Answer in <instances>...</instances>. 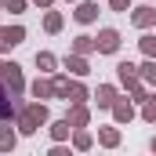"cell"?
Masks as SVG:
<instances>
[{"instance_id":"cell-4","label":"cell","mask_w":156,"mask_h":156,"mask_svg":"<svg viewBox=\"0 0 156 156\" xmlns=\"http://www.w3.org/2000/svg\"><path fill=\"white\" fill-rule=\"evenodd\" d=\"M94 47H98L102 55H116L120 51V33L116 29H102V33L94 37Z\"/></svg>"},{"instance_id":"cell-21","label":"cell","mask_w":156,"mask_h":156,"mask_svg":"<svg viewBox=\"0 0 156 156\" xmlns=\"http://www.w3.org/2000/svg\"><path fill=\"white\" fill-rule=\"evenodd\" d=\"M15 142H18V138H15V131H0V153H11V149H15Z\"/></svg>"},{"instance_id":"cell-8","label":"cell","mask_w":156,"mask_h":156,"mask_svg":"<svg viewBox=\"0 0 156 156\" xmlns=\"http://www.w3.org/2000/svg\"><path fill=\"white\" fill-rule=\"evenodd\" d=\"M94 98H98L102 109H113V102H116V87H113V83H102V87L94 91Z\"/></svg>"},{"instance_id":"cell-9","label":"cell","mask_w":156,"mask_h":156,"mask_svg":"<svg viewBox=\"0 0 156 156\" xmlns=\"http://www.w3.org/2000/svg\"><path fill=\"white\" fill-rule=\"evenodd\" d=\"M113 116H116V123H131V116H134V102H113Z\"/></svg>"},{"instance_id":"cell-23","label":"cell","mask_w":156,"mask_h":156,"mask_svg":"<svg viewBox=\"0 0 156 156\" xmlns=\"http://www.w3.org/2000/svg\"><path fill=\"white\" fill-rule=\"evenodd\" d=\"M73 142H76V149H91V134H87L83 127H76V134H73Z\"/></svg>"},{"instance_id":"cell-1","label":"cell","mask_w":156,"mask_h":156,"mask_svg":"<svg viewBox=\"0 0 156 156\" xmlns=\"http://www.w3.org/2000/svg\"><path fill=\"white\" fill-rule=\"evenodd\" d=\"M44 123H47V105L44 102H33V105H26L18 113V131L22 134H37Z\"/></svg>"},{"instance_id":"cell-20","label":"cell","mask_w":156,"mask_h":156,"mask_svg":"<svg viewBox=\"0 0 156 156\" xmlns=\"http://www.w3.org/2000/svg\"><path fill=\"white\" fill-rule=\"evenodd\" d=\"M127 87H131V102H145V98H149V94H145V83H138V80H131Z\"/></svg>"},{"instance_id":"cell-22","label":"cell","mask_w":156,"mask_h":156,"mask_svg":"<svg viewBox=\"0 0 156 156\" xmlns=\"http://www.w3.org/2000/svg\"><path fill=\"white\" fill-rule=\"evenodd\" d=\"M142 116L149 120V123H156V98H145L142 102Z\"/></svg>"},{"instance_id":"cell-16","label":"cell","mask_w":156,"mask_h":156,"mask_svg":"<svg viewBox=\"0 0 156 156\" xmlns=\"http://www.w3.org/2000/svg\"><path fill=\"white\" fill-rule=\"evenodd\" d=\"M138 76L145 80V83H156V58H149L145 66H138Z\"/></svg>"},{"instance_id":"cell-3","label":"cell","mask_w":156,"mask_h":156,"mask_svg":"<svg viewBox=\"0 0 156 156\" xmlns=\"http://www.w3.org/2000/svg\"><path fill=\"white\" fill-rule=\"evenodd\" d=\"M26 40V29L22 26H0V51H11Z\"/></svg>"},{"instance_id":"cell-18","label":"cell","mask_w":156,"mask_h":156,"mask_svg":"<svg viewBox=\"0 0 156 156\" xmlns=\"http://www.w3.org/2000/svg\"><path fill=\"white\" fill-rule=\"evenodd\" d=\"M44 29H47V33H58V29H62V15H58V11H47V18H44Z\"/></svg>"},{"instance_id":"cell-10","label":"cell","mask_w":156,"mask_h":156,"mask_svg":"<svg viewBox=\"0 0 156 156\" xmlns=\"http://www.w3.org/2000/svg\"><path fill=\"white\" fill-rule=\"evenodd\" d=\"M116 76H120V83L127 87L131 80H138V66H134V62H120V66H116Z\"/></svg>"},{"instance_id":"cell-28","label":"cell","mask_w":156,"mask_h":156,"mask_svg":"<svg viewBox=\"0 0 156 156\" xmlns=\"http://www.w3.org/2000/svg\"><path fill=\"white\" fill-rule=\"evenodd\" d=\"M0 7H4V4H0Z\"/></svg>"},{"instance_id":"cell-14","label":"cell","mask_w":156,"mask_h":156,"mask_svg":"<svg viewBox=\"0 0 156 156\" xmlns=\"http://www.w3.org/2000/svg\"><path fill=\"white\" fill-rule=\"evenodd\" d=\"M73 51H76V55H91V51H98V47H94V37H87V33L76 37V40H73Z\"/></svg>"},{"instance_id":"cell-2","label":"cell","mask_w":156,"mask_h":156,"mask_svg":"<svg viewBox=\"0 0 156 156\" xmlns=\"http://www.w3.org/2000/svg\"><path fill=\"white\" fill-rule=\"evenodd\" d=\"M55 94L66 98V102H83L87 98V87L83 83H69L66 76H55Z\"/></svg>"},{"instance_id":"cell-19","label":"cell","mask_w":156,"mask_h":156,"mask_svg":"<svg viewBox=\"0 0 156 156\" xmlns=\"http://www.w3.org/2000/svg\"><path fill=\"white\" fill-rule=\"evenodd\" d=\"M138 47H142L145 58H156V37H142V40H138Z\"/></svg>"},{"instance_id":"cell-25","label":"cell","mask_w":156,"mask_h":156,"mask_svg":"<svg viewBox=\"0 0 156 156\" xmlns=\"http://www.w3.org/2000/svg\"><path fill=\"white\" fill-rule=\"evenodd\" d=\"M109 7H113V11H127V7H131V0H109Z\"/></svg>"},{"instance_id":"cell-27","label":"cell","mask_w":156,"mask_h":156,"mask_svg":"<svg viewBox=\"0 0 156 156\" xmlns=\"http://www.w3.org/2000/svg\"><path fill=\"white\" fill-rule=\"evenodd\" d=\"M153 153H156V138H153Z\"/></svg>"},{"instance_id":"cell-12","label":"cell","mask_w":156,"mask_h":156,"mask_svg":"<svg viewBox=\"0 0 156 156\" xmlns=\"http://www.w3.org/2000/svg\"><path fill=\"white\" fill-rule=\"evenodd\" d=\"M94 18H98V4H80L76 7V22L87 26V22H94Z\"/></svg>"},{"instance_id":"cell-17","label":"cell","mask_w":156,"mask_h":156,"mask_svg":"<svg viewBox=\"0 0 156 156\" xmlns=\"http://www.w3.org/2000/svg\"><path fill=\"white\" fill-rule=\"evenodd\" d=\"M37 66H40V73H51L55 69V55L51 51H37Z\"/></svg>"},{"instance_id":"cell-24","label":"cell","mask_w":156,"mask_h":156,"mask_svg":"<svg viewBox=\"0 0 156 156\" xmlns=\"http://www.w3.org/2000/svg\"><path fill=\"white\" fill-rule=\"evenodd\" d=\"M0 4H4V11H11V15L26 11V0H0Z\"/></svg>"},{"instance_id":"cell-7","label":"cell","mask_w":156,"mask_h":156,"mask_svg":"<svg viewBox=\"0 0 156 156\" xmlns=\"http://www.w3.org/2000/svg\"><path fill=\"white\" fill-rule=\"evenodd\" d=\"M69 123H73V131H76V127H83V123H87V120H91V113H87V105H83V102H73V109H69Z\"/></svg>"},{"instance_id":"cell-11","label":"cell","mask_w":156,"mask_h":156,"mask_svg":"<svg viewBox=\"0 0 156 156\" xmlns=\"http://www.w3.org/2000/svg\"><path fill=\"white\" fill-rule=\"evenodd\" d=\"M69 131H73V123H69V120H55V123H51V138H55V142H66V138H69Z\"/></svg>"},{"instance_id":"cell-13","label":"cell","mask_w":156,"mask_h":156,"mask_svg":"<svg viewBox=\"0 0 156 156\" xmlns=\"http://www.w3.org/2000/svg\"><path fill=\"white\" fill-rule=\"evenodd\" d=\"M98 142H102L105 149H113V145H120V131L116 127H102V131H98Z\"/></svg>"},{"instance_id":"cell-6","label":"cell","mask_w":156,"mask_h":156,"mask_svg":"<svg viewBox=\"0 0 156 156\" xmlns=\"http://www.w3.org/2000/svg\"><path fill=\"white\" fill-rule=\"evenodd\" d=\"M66 69H69V73H76V76H87V73H91L87 58H83V55H76V51H73V55H66Z\"/></svg>"},{"instance_id":"cell-15","label":"cell","mask_w":156,"mask_h":156,"mask_svg":"<svg viewBox=\"0 0 156 156\" xmlns=\"http://www.w3.org/2000/svg\"><path fill=\"white\" fill-rule=\"evenodd\" d=\"M33 94H37V98H51V94H55V80H37V83H33Z\"/></svg>"},{"instance_id":"cell-26","label":"cell","mask_w":156,"mask_h":156,"mask_svg":"<svg viewBox=\"0 0 156 156\" xmlns=\"http://www.w3.org/2000/svg\"><path fill=\"white\" fill-rule=\"evenodd\" d=\"M33 4H40V7H51V0H33Z\"/></svg>"},{"instance_id":"cell-5","label":"cell","mask_w":156,"mask_h":156,"mask_svg":"<svg viewBox=\"0 0 156 156\" xmlns=\"http://www.w3.org/2000/svg\"><path fill=\"white\" fill-rule=\"evenodd\" d=\"M131 22H134L138 29H149V26H156V7H138V11L131 15Z\"/></svg>"}]
</instances>
